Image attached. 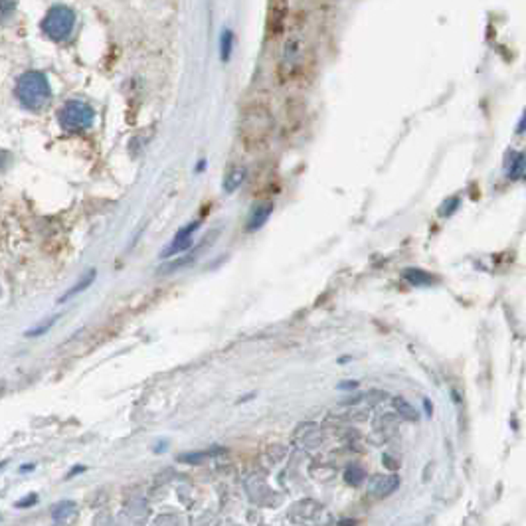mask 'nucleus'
<instances>
[{
	"label": "nucleus",
	"instance_id": "obj_2",
	"mask_svg": "<svg viewBox=\"0 0 526 526\" xmlns=\"http://www.w3.org/2000/svg\"><path fill=\"white\" fill-rule=\"evenodd\" d=\"M74 28L75 13L70 6H63V4L52 6L42 20V32L54 42H65L72 36Z\"/></svg>",
	"mask_w": 526,
	"mask_h": 526
},
{
	"label": "nucleus",
	"instance_id": "obj_15",
	"mask_svg": "<svg viewBox=\"0 0 526 526\" xmlns=\"http://www.w3.org/2000/svg\"><path fill=\"white\" fill-rule=\"evenodd\" d=\"M216 453H224L222 451V447H218V451H206V453H186V455H180L178 457V461H183V463H188V465H196V463H202L206 457H210V455H216Z\"/></svg>",
	"mask_w": 526,
	"mask_h": 526
},
{
	"label": "nucleus",
	"instance_id": "obj_10",
	"mask_svg": "<svg viewBox=\"0 0 526 526\" xmlns=\"http://www.w3.org/2000/svg\"><path fill=\"white\" fill-rule=\"evenodd\" d=\"M402 277H404L410 285H414V287H429V285L433 283V275H431L429 271L417 270V268H408V270H404Z\"/></svg>",
	"mask_w": 526,
	"mask_h": 526
},
{
	"label": "nucleus",
	"instance_id": "obj_18",
	"mask_svg": "<svg viewBox=\"0 0 526 526\" xmlns=\"http://www.w3.org/2000/svg\"><path fill=\"white\" fill-rule=\"evenodd\" d=\"M461 206V200L455 196V198H451V200H445V204L441 206L440 208V216L441 218H447V216H453L455 214V210L459 208Z\"/></svg>",
	"mask_w": 526,
	"mask_h": 526
},
{
	"label": "nucleus",
	"instance_id": "obj_1",
	"mask_svg": "<svg viewBox=\"0 0 526 526\" xmlns=\"http://www.w3.org/2000/svg\"><path fill=\"white\" fill-rule=\"evenodd\" d=\"M16 98L28 111H42L52 98V87L42 72H26L16 82Z\"/></svg>",
	"mask_w": 526,
	"mask_h": 526
},
{
	"label": "nucleus",
	"instance_id": "obj_21",
	"mask_svg": "<svg viewBox=\"0 0 526 526\" xmlns=\"http://www.w3.org/2000/svg\"><path fill=\"white\" fill-rule=\"evenodd\" d=\"M382 461H384V463H388L390 469H398V461H394L390 455H384V457H382Z\"/></svg>",
	"mask_w": 526,
	"mask_h": 526
},
{
	"label": "nucleus",
	"instance_id": "obj_13",
	"mask_svg": "<svg viewBox=\"0 0 526 526\" xmlns=\"http://www.w3.org/2000/svg\"><path fill=\"white\" fill-rule=\"evenodd\" d=\"M343 479L353 487H360L366 481V469L360 465H348L344 469Z\"/></svg>",
	"mask_w": 526,
	"mask_h": 526
},
{
	"label": "nucleus",
	"instance_id": "obj_23",
	"mask_svg": "<svg viewBox=\"0 0 526 526\" xmlns=\"http://www.w3.org/2000/svg\"><path fill=\"white\" fill-rule=\"evenodd\" d=\"M424 408H426V414H428V416H431V414H433V408H431V402H429L428 398L424 400Z\"/></svg>",
	"mask_w": 526,
	"mask_h": 526
},
{
	"label": "nucleus",
	"instance_id": "obj_24",
	"mask_svg": "<svg viewBox=\"0 0 526 526\" xmlns=\"http://www.w3.org/2000/svg\"><path fill=\"white\" fill-rule=\"evenodd\" d=\"M523 131H525V117L518 123V135H523Z\"/></svg>",
	"mask_w": 526,
	"mask_h": 526
},
{
	"label": "nucleus",
	"instance_id": "obj_3",
	"mask_svg": "<svg viewBox=\"0 0 526 526\" xmlns=\"http://www.w3.org/2000/svg\"><path fill=\"white\" fill-rule=\"evenodd\" d=\"M93 119H95V111L89 103L82 101V99H70L58 111V121H60L61 129L68 131V133L86 131L93 125Z\"/></svg>",
	"mask_w": 526,
	"mask_h": 526
},
{
	"label": "nucleus",
	"instance_id": "obj_11",
	"mask_svg": "<svg viewBox=\"0 0 526 526\" xmlns=\"http://www.w3.org/2000/svg\"><path fill=\"white\" fill-rule=\"evenodd\" d=\"M245 180V169L242 167H233L232 171L228 172L226 176H224V184H222V188H224V192H228V194H233Z\"/></svg>",
	"mask_w": 526,
	"mask_h": 526
},
{
	"label": "nucleus",
	"instance_id": "obj_20",
	"mask_svg": "<svg viewBox=\"0 0 526 526\" xmlns=\"http://www.w3.org/2000/svg\"><path fill=\"white\" fill-rule=\"evenodd\" d=\"M337 388H339V390H356V388H358V382H356V380H344V382H339Z\"/></svg>",
	"mask_w": 526,
	"mask_h": 526
},
{
	"label": "nucleus",
	"instance_id": "obj_12",
	"mask_svg": "<svg viewBox=\"0 0 526 526\" xmlns=\"http://www.w3.org/2000/svg\"><path fill=\"white\" fill-rule=\"evenodd\" d=\"M392 404H394L396 414L402 417V419H408V421H416L417 419V410L408 400H404V398H394Z\"/></svg>",
	"mask_w": 526,
	"mask_h": 526
},
{
	"label": "nucleus",
	"instance_id": "obj_16",
	"mask_svg": "<svg viewBox=\"0 0 526 526\" xmlns=\"http://www.w3.org/2000/svg\"><path fill=\"white\" fill-rule=\"evenodd\" d=\"M52 513H54V518H56V520L68 518L70 514L75 513V502L74 501L58 502V504H56V506L52 509Z\"/></svg>",
	"mask_w": 526,
	"mask_h": 526
},
{
	"label": "nucleus",
	"instance_id": "obj_22",
	"mask_svg": "<svg viewBox=\"0 0 526 526\" xmlns=\"http://www.w3.org/2000/svg\"><path fill=\"white\" fill-rule=\"evenodd\" d=\"M32 502H36V495H30V497H28L26 501L18 502V506H28V504H32Z\"/></svg>",
	"mask_w": 526,
	"mask_h": 526
},
{
	"label": "nucleus",
	"instance_id": "obj_6",
	"mask_svg": "<svg viewBox=\"0 0 526 526\" xmlns=\"http://www.w3.org/2000/svg\"><path fill=\"white\" fill-rule=\"evenodd\" d=\"M287 22V0H271L268 14V32L270 38H277Z\"/></svg>",
	"mask_w": 526,
	"mask_h": 526
},
{
	"label": "nucleus",
	"instance_id": "obj_17",
	"mask_svg": "<svg viewBox=\"0 0 526 526\" xmlns=\"http://www.w3.org/2000/svg\"><path fill=\"white\" fill-rule=\"evenodd\" d=\"M14 10H16V0H0V22L10 20Z\"/></svg>",
	"mask_w": 526,
	"mask_h": 526
},
{
	"label": "nucleus",
	"instance_id": "obj_19",
	"mask_svg": "<svg viewBox=\"0 0 526 526\" xmlns=\"http://www.w3.org/2000/svg\"><path fill=\"white\" fill-rule=\"evenodd\" d=\"M230 52H232V32L226 30L224 36H222V60H228V58H230Z\"/></svg>",
	"mask_w": 526,
	"mask_h": 526
},
{
	"label": "nucleus",
	"instance_id": "obj_14",
	"mask_svg": "<svg viewBox=\"0 0 526 526\" xmlns=\"http://www.w3.org/2000/svg\"><path fill=\"white\" fill-rule=\"evenodd\" d=\"M93 279H95V271L91 270V271H89V273H87V275H84V279H82V281L77 283V285H74V287H72V289H70L68 293L61 297L60 303H63V301H68V299H72L74 295L82 293L84 289H87V287H89L91 283H93Z\"/></svg>",
	"mask_w": 526,
	"mask_h": 526
},
{
	"label": "nucleus",
	"instance_id": "obj_4",
	"mask_svg": "<svg viewBox=\"0 0 526 526\" xmlns=\"http://www.w3.org/2000/svg\"><path fill=\"white\" fill-rule=\"evenodd\" d=\"M303 60H305V38L301 30H293V34L287 38L285 48H283L281 65H279L283 77H291L297 74L303 65Z\"/></svg>",
	"mask_w": 526,
	"mask_h": 526
},
{
	"label": "nucleus",
	"instance_id": "obj_9",
	"mask_svg": "<svg viewBox=\"0 0 526 526\" xmlns=\"http://www.w3.org/2000/svg\"><path fill=\"white\" fill-rule=\"evenodd\" d=\"M271 212H273V204H271V202L257 206V208L252 212L249 220H247V232H257L259 228H263V226L268 224V220L271 218Z\"/></svg>",
	"mask_w": 526,
	"mask_h": 526
},
{
	"label": "nucleus",
	"instance_id": "obj_5",
	"mask_svg": "<svg viewBox=\"0 0 526 526\" xmlns=\"http://www.w3.org/2000/svg\"><path fill=\"white\" fill-rule=\"evenodd\" d=\"M198 228H200V222H190L186 228H183L180 232L174 235V240L169 244V247L160 252V259H169V257L172 256H178V254L188 252V249L192 247V244H194L192 233H194Z\"/></svg>",
	"mask_w": 526,
	"mask_h": 526
},
{
	"label": "nucleus",
	"instance_id": "obj_7",
	"mask_svg": "<svg viewBox=\"0 0 526 526\" xmlns=\"http://www.w3.org/2000/svg\"><path fill=\"white\" fill-rule=\"evenodd\" d=\"M398 487H400L398 475H374L368 483V493L378 499H384V497H390L392 493H396Z\"/></svg>",
	"mask_w": 526,
	"mask_h": 526
},
{
	"label": "nucleus",
	"instance_id": "obj_8",
	"mask_svg": "<svg viewBox=\"0 0 526 526\" xmlns=\"http://www.w3.org/2000/svg\"><path fill=\"white\" fill-rule=\"evenodd\" d=\"M504 171L511 180H525V153L511 150L504 160Z\"/></svg>",
	"mask_w": 526,
	"mask_h": 526
}]
</instances>
